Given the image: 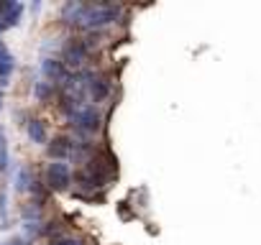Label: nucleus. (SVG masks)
Instances as JSON below:
<instances>
[{
    "label": "nucleus",
    "mask_w": 261,
    "mask_h": 245,
    "mask_svg": "<svg viewBox=\"0 0 261 245\" xmlns=\"http://www.w3.org/2000/svg\"><path fill=\"white\" fill-rule=\"evenodd\" d=\"M28 138L34 143H46V125H44V120H31L28 123Z\"/></svg>",
    "instance_id": "1a4fd4ad"
},
{
    "label": "nucleus",
    "mask_w": 261,
    "mask_h": 245,
    "mask_svg": "<svg viewBox=\"0 0 261 245\" xmlns=\"http://www.w3.org/2000/svg\"><path fill=\"white\" fill-rule=\"evenodd\" d=\"M49 245H82V240H74V238H56V240H52Z\"/></svg>",
    "instance_id": "4468645a"
},
{
    "label": "nucleus",
    "mask_w": 261,
    "mask_h": 245,
    "mask_svg": "<svg viewBox=\"0 0 261 245\" xmlns=\"http://www.w3.org/2000/svg\"><path fill=\"white\" fill-rule=\"evenodd\" d=\"M46 182H49V187L56 189V192L67 189V187L72 184V171H70V166L62 164V161L49 164V169H46Z\"/></svg>",
    "instance_id": "7ed1b4c3"
},
{
    "label": "nucleus",
    "mask_w": 261,
    "mask_h": 245,
    "mask_svg": "<svg viewBox=\"0 0 261 245\" xmlns=\"http://www.w3.org/2000/svg\"><path fill=\"white\" fill-rule=\"evenodd\" d=\"M6 28H10V26H8V23H6V18H3V15H0V33H3V31H6Z\"/></svg>",
    "instance_id": "f3484780"
},
{
    "label": "nucleus",
    "mask_w": 261,
    "mask_h": 245,
    "mask_svg": "<svg viewBox=\"0 0 261 245\" xmlns=\"http://www.w3.org/2000/svg\"><path fill=\"white\" fill-rule=\"evenodd\" d=\"M13 5H16V0H6V3H0V15H6Z\"/></svg>",
    "instance_id": "dca6fc26"
},
{
    "label": "nucleus",
    "mask_w": 261,
    "mask_h": 245,
    "mask_svg": "<svg viewBox=\"0 0 261 245\" xmlns=\"http://www.w3.org/2000/svg\"><path fill=\"white\" fill-rule=\"evenodd\" d=\"M0 141H3V138H0Z\"/></svg>",
    "instance_id": "aec40b11"
},
{
    "label": "nucleus",
    "mask_w": 261,
    "mask_h": 245,
    "mask_svg": "<svg viewBox=\"0 0 261 245\" xmlns=\"http://www.w3.org/2000/svg\"><path fill=\"white\" fill-rule=\"evenodd\" d=\"M70 120H72V128L77 133H82V136H90V133H98L100 130V113H98L92 105H82Z\"/></svg>",
    "instance_id": "f03ea898"
},
{
    "label": "nucleus",
    "mask_w": 261,
    "mask_h": 245,
    "mask_svg": "<svg viewBox=\"0 0 261 245\" xmlns=\"http://www.w3.org/2000/svg\"><path fill=\"white\" fill-rule=\"evenodd\" d=\"M62 61H64V66H74V69H80V66L87 61V46H84V41H70L67 46H64Z\"/></svg>",
    "instance_id": "20e7f679"
},
{
    "label": "nucleus",
    "mask_w": 261,
    "mask_h": 245,
    "mask_svg": "<svg viewBox=\"0 0 261 245\" xmlns=\"http://www.w3.org/2000/svg\"><path fill=\"white\" fill-rule=\"evenodd\" d=\"M13 64H16V61H13L10 54H8L3 61H0V82H6V79H8V74L13 72ZM6 84H8V82H6Z\"/></svg>",
    "instance_id": "f8f14e48"
},
{
    "label": "nucleus",
    "mask_w": 261,
    "mask_h": 245,
    "mask_svg": "<svg viewBox=\"0 0 261 245\" xmlns=\"http://www.w3.org/2000/svg\"><path fill=\"white\" fill-rule=\"evenodd\" d=\"M41 72H44V77L46 79H52V84L54 82H64L70 74H67V66H64V61H59V59H44L41 61Z\"/></svg>",
    "instance_id": "39448f33"
},
{
    "label": "nucleus",
    "mask_w": 261,
    "mask_h": 245,
    "mask_svg": "<svg viewBox=\"0 0 261 245\" xmlns=\"http://www.w3.org/2000/svg\"><path fill=\"white\" fill-rule=\"evenodd\" d=\"M87 95H90L95 102L105 100L108 95H110V82H108L105 77H90V82H87Z\"/></svg>",
    "instance_id": "423d86ee"
},
{
    "label": "nucleus",
    "mask_w": 261,
    "mask_h": 245,
    "mask_svg": "<svg viewBox=\"0 0 261 245\" xmlns=\"http://www.w3.org/2000/svg\"><path fill=\"white\" fill-rule=\"evenodd\" d=\"M0 100H3V95H0Z\"/></svg>",
    "instance_id": "6ab92c4d"
},
{
    "label": "nucleus",
    "mask_w": 261,
    "mask_h": 245,
    "mask_svg": "<svg viewBox=\"0 0 261 245\" xmlns=\"http://www.w3.org/2000/svg\"><path fill=\"white\" fill-rule=\"evenodd\" d=\"M31 184H34V179H31V174H28L26 169H18V179H16V189H18V192H26V189H31Z\"/></svg>",
    "instance_id": "9b49d317"
},
{
    "label": "nucleus",
    "mask_w": 261,
    "mask_h": 245,
    "mask_svg": "<svg viewBox=\"0 0 261 245\" xmlns=\"http://www.w3.org/2000/svg\"><path fill=\"white\" fill-rule=\"evenodd\" d=\"M8 169V151H6V141H0V171Z\"/></svg>",
    "instance_id": "ddd939ff"
},
{
    "label": "nucleus",
    "mask_w": 261,
    "mask_h": 245,
    "mask_svg": "<svg viewBox=\"0 0 261 245\" xmlns=\"http://www.w3.org/2000/svg\"><path fill=\"white\" fill-rule=\"evenodd\" d=\"M34 92H36V97H38L41 102H46V100L54 95V84H52V82H38Z\"/></svg>",
    "instance_id": "9d476101"
},
{
    "label": "nucleus",
    "mask_w": 261,
    "mask_h": 245,
    "mask_svg": "<svg viewBox=\"0 0 261 245\" xmlns=\"http://www.w3.org/2000/svg\"><path fill=\"white\" fill-rule=\"evenodd\" d=\"M74 184H77V187H82V189H87V192H95V189H100V187H102V182L98 179L95 174L87 171V169H82V171H77V174H74Z\"/></svg>",
    "instance_id": "6e6552de"
},
{
    "label": "nucleus",
    "mask_w": 261,
    "mask_h": 245,
    "mask_svg": "<svg viewBox=\"0 0 261 245\" xmlns=\"http://www.w3.org/2000/svg\"><path fill=\"white\" fill-rule=\"evenodd\" d=\"M8 245H20V240H13V243H8Z\"/></svg>",
    "instance_id": "a211bd4d"
},
{
    "label": "nucleus",
    "mask_w": 261,
    "mask_h": 245,
    "mask_svg": "<svg viewBox=\"0 0 261 245\" xmlns=\"http://www.w3.org/2000/svg\"><path fill=\"white\" fill-rule=\"evenodd\" d=\"M118 8L116 5H84L82 8V20H80V26L84 28H102L108 23H113V20L118 18Z\"/></svg>",
    "instance_id": "f257e3e1"
},
{
    "label": "nucleus",
    "mask_w": 261,
    "mask_h": 245,
    "mask_svg": "<svg viewBox=\"0 0 261 245\" xmlns=\"http://www.w3.org/2000/svg\"><path fill=\"white\" fill-rule=\"evenodd\" d=\"M6 212H8V207H6V192H0V217H3V222H6Z\"/></svg>",
    "instance_id": "2eb2a0df"
},
{
    "label": "nucleus",
    "mask_w": 261,
    "mask_h": 245,
    "mask_svg": "<svg viewBox=\"0 0 261 245\" xmlns=\"http://www.w3.org/2000/svg\"><path fill=\"white\" fill-rule=\"evenodd\" d=\"M72 151H74V141H70V138H54V143H49V148H46V153L56 161L72 156Z\"/></svg>",
    "instance_id": "0eeeda50"
}]
</instances>
